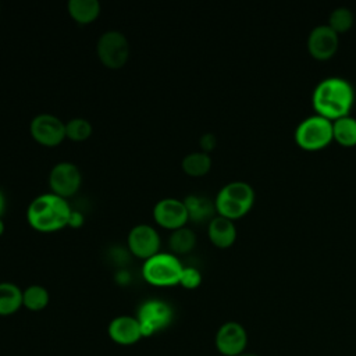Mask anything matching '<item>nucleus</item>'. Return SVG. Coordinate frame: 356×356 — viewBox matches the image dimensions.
Masks as SVG:
<instances>
[{
    "label": "nucleus",
    "mask_w": 356,
    "mask_h": 356,
    "mask_svg": "<svg viewBox=\"0 0 356 356\" xmlns=\"http://www.w3.org/2000/svg\"><path fill=\"white\" fill-rule=\"evenodd\" d=\"M49 299V292L40 285H31L22 291V306L32 312L43 310L47 306Z\"/></svg>",
    "instance_id": "4be33fe9"
},
{
    "label": "nucleus",
    "mask_w": 356,
    "mask_h": 356,
    "mask_svg": "<svg viewBox=\"0 0 356 356\" xmlns=\"http://www.w3.org/2000/svg\"><path fill=\"white\" fill-rule=\"evenodd\" d=\"M210 241L218 248H228L236 239V227L231 218L224 216H214L207 227Z\"/></svg>",
    "instance_id": "2eb2a0df"
},
{
    "label": "nucleus",
    "mask_w": 356,
    "mask_h": 356,
    "mask_svg": "<svg viewBox=\"0 0 356 356\" xmlns=\"http://www.w3.org/2000/svg\"><path fill=\"white\" fill-rule=\"evenodd\" d=\"M4 209H6V199H4L3 192L0 191V218H1L3 213H4Z\"/></svg>",
    "instance_id": "cd10ccee"
},
{
    "label": "nucleus",
    "mask_w": 356,
    "mask_h": 356,
    "mask_svg": "<svg viewBox=\"0 0 356 356\" xmlns=\"http://www.w3.org/2000/svg\"><path fill=\"white\" fill-rule=\"evenodd\" d=\"M110 338L120 345H132L142 338L139 320L131 316H120L108 324Z\"/></svg>",
    "instance_id": "4468645a"
},
{
    "label": "nucleus",
    "mask_w": 356,
    "mask_h": 356,
    "mask_svg": "<svg viewBox=\"0 0 356 356\" xmlns=\"http://www.w3.org/2000/svg\"><path fill=\"white\" fill-rule=\"evenodd\" d=\"M184 203L186 206L189 220H192V221L202 222L204 220H211L214 217L213 216L216 211L214 202H211L210 199H207L204 196L189 195L184 199Z\"/></svg>",
    "instance_id": "dca6fc26"
},
{
    "label": "nucleus",
    "mask_w": 356,
    "mask_h": 356,
    "mask_svg": "<svg viewBox=\"0 0 356 356\" xmlns=\"http://www.w3.org/2000/svg\"><path fill=\"white\" fill-rule=\"evenodd\" d=\"M355 88L343 76H325L312 92V104L317 114L335 120L348 115L355 104Z\"/></svg>",
    "instance_id": "f257e3e1"
},
{
    "label": "nucleus",
    "mask_w": 356,
    "mask_h": 356,
    "mask_svg": "<svg viewBox=\"0 0 356 356\" xmlns=\"http://www.w3.org/2000/svg\"><path fill=\"white\" fill-rule=\"evenodd\" d=\"M184 266L170 253H157L145 260L142 275L146 282L156 286H171L179 284Z\"/></svg>",
    "instance_id": "39448f33"
},
{
    "label": "nucleus",
    "mask_w": 356,
    "mask_h": 356,
    "mask_svg": "<svg viewBox=\"0 0 356 356\" xmlns=\"http://www.w3.org/2000/svg\"><path fill=\"white\" fill-rule=\"evenodd\" d=\"M31 134L33 139L43 146H57L65 136V124L51 114H39L31 122Z\"/></svg>",
    "instance_id": "1a4fd4ad"
},
{
    "label": "nucleus",
    "mask_w": 356,
    "mask_h": 356,
    "mask_svg": "<svg viewBox=\"0 0 356 356\" xmlns=\"http://www.w3.org/2000/svg\"><path fill=\"white\" fill-rule=\"evenodd\" d=\"M211 168V159L206 152H193L184 157L182 170L191 177H202Z\"/></svg>",
    "instance_id": "aec40b11"
},
{
    "label": "nucleus",
    "mask_w": 356,
    "mask_h": 356,
    "mask_svg": "<svg viewBox=\"0 0 356 356\" xmlns=\"http://www.w3.org/2000/svg\"><path fill=\"white\" fill-rule=\"evenodd\" d=\"M306 44L309 53L314 58L327 60L335 54L339 44V36L328 24H318L309 32Z\"/></svg>",
    "instance_id": "9b49d317"
},
{
    "label": "nucleus",
    "mask_w": 356,
    "mask_h": 356,
    "mask_svg": "<svg viewBox=\"0 0 356 356\" xmlns=\"http://www.w3.org/2000/svg\"><path fill=\"white\" fill-rule=\"evenodd\" d=\"M254 203V189L245 181H231L217 193L214 206L220 216L235 220L245 216Z\"/></svg>",
    "instance_id": "7ed1b4c3"
},
{
    "label": "nucleus",
    "mask_w": 356,
    "mask_h": 356,
    "mask_svg": "<svg viewBox=\"0 0 356 356\" xmlns=\"http://www.w3.org/2000/svg\"><path fill=\"white\" fill-rule=\"evenodd\" d=\"M92 134V125L85 118H74L65 124V136L75 142L86 140Z\"/></svg>",
    "instance_id": "b1692460"
},
{
    "label": "nucleus",
    "mask_w": 356,
    "mask_h": 356,
    "mask_svg": "<svg viewBox=\"0 0 356 356\" xmlns=\"http://www.w3.org/2000/svg\"><path fill=\"white\" fill-rule=\"evenodd\" d=\"M154 221L167 229H178L185 227L189 214L184 200L175 197H165L156 203L153 209Z\"/></svg>",
    "instance_id": "f8f14e48"
},
{
    "label": "nucleus",
    "mask_w": 356,
    "mask_h": 356,
    "mask_svg": "<svg viewBox=\"0 0 356 356\" xmlns=\"http://www.w3.org/2000/svg\"><path fill=\"white\" fill-rule=\"evenodd\" d=\"M3 232H4V222H3V220L0 218V236H1Z\"/></svg>",
    "instance_id": "c756f323"
},
{
    "label": "nucleus",
    "mask_w": 356,
    "mask_h": 356,
    "mask_svg": "<svg viewBox=\"0 0 356 356\" xmlns=\"http://www.w3.org/2000/svg\"><path fill=\"white\" fill-rule=\"evenodd\" d=\"M220 356H221V355H220Z\"/></svg>",
    "instance_id": "7c9ffc66"
},
{
    "label": "nucleus",
    "mask_w": 356,
    "mask_h": 356,
    "mask_svg": "<svg viewBox=\"0 0 356 356\" xmlns=\"http://www.w3.org/2000/svg\"><path fill=\"white\" fill-rule=\"evenodd\" d=\"M83 222V217L81 213L78 211H71V216H70V221H68V225H72V227H79L81 224Z\"/></svg>",
    "instance_id": "bb28decb"
},
{
    "label": "nucleus",
    "mask_w": 356,
    "mask_h": 356,
    "mask_svg": "<svg viewBox=\"0 0 356 356\" xmlns=\"http://www.w3.org/2000/svg\"><path fill=\"white\" fill-rule=\"evenodd\" d=\"M97 56L103 65L118 70L125 65L129 57L127 38L118 31H107L97 40Z\"/></svg>",
    "instance_id": "423d86ee"
},
{
    "label": "nucleus",
    "mask_w": 356,
    "mask_h": 356,
    "mask_svg": "<svg viewBox=\"0 0 356 356\" xmlns=\"http://www.w3.org/2000/svg\"><path fill=\"white\" fill-rule=\"evenodd\" d=\"M216 143H217V138H216L214 134L207 132V134H203V136L200 138V146H202L203 152H206V153H207L209 150L214 149Z\"/></svg>",
    "instance_id": "a878e982"
},
{
    "label": "nucleus",
    "mask_w": 356,
    "mask_h": 356,
    "mask_svg": "<svg viewBox=\"0 0 356 356\" xmlns=\"http://www.w3.org/2000/svg\"><path fill=\"white\" fill-rule=\"evenodd\" d=\"M71 211L64 197L54 193H43L31 202L26 217L32 228L40 232H51L68 225Z\"/></svg>",
    "instance_id": "f03ea898"
},
{
    "label": "nucleus",
    "mask_w": 356,
    "mask_h": 356,
    "mask_svg": "<svg viewBox=\"0 0 356 356\" xmlns=\"http://www.w3.org/2000/svg\"><path fill=\"white\" fill-rule=\"evenodd\" d=\"M239 356H260V355H259V353H254V352H248V350H246V352L241 353Z\"/></svg>",
    "instance_id": "c85d7f7f"
},
{
    "label": "nucleus",
    "mask_w": 356,
    "mask_h": 356,
    "mask_svg": "<svg viewBox=\"0 0 356 356\" xmlns=\"http://www.w3.org/2000/svg\"><path fill=\"white\" fill-rule=\"evenodd\" d=\"M81 181L82 177L78 167L68 161L56 164L49 174V185L51 188V193L64 199L76 193L81 186Z\"/></svg>",
    "instance_id": "9d476101"
},
{
    "label": "nucleus",
    "mask_w": 356,
    "mask_h": 356,
    "mask_svg": "<svg viewBox=\"0 0 356 356\" xmlns=\"http://www.w3.org/2000/svg\"><path fill=\"white\" fill-rule=\"evenodd\" d=\"M202 282V274L195 267H184L179 284L186 289H195Z\"/></svg>",
    "instance_id": "393cba45"
},
{
    "label": "nucleus",
    "mask_w": 356,
    "mask_h": 356,
    "mask_svg": "<svg viewBox=\"0 0 356 356\" xmlns=\"http://www.w3.org/2000/svg\"><path fill=\"white\" fill-rule=\"evenodd\" d=\"M334 140L342 146L356 145V117L348 114L332 120Z\"/></svg>",
    "instance_id": "a211bd4d"
},
{
    "label": "nucleus",
    "mask_w": 356,
    "mask_h": 356,
    "mask_svg": "<svg viewBox=\"0 0 356 356\" xmlns=\"http://www.w3.org/2000/svg\"><path fill=\"white\" fill-rule=\"evenodd\" d=\"M168 245L174 253L184 254L191 252L196 245V235L191 228L182 227L178 229H174L170 235Z\"/></svg>",
    "instance_id": "412c9836"
},
{
    "label": "nucleus",
    "mask_w": 356,
    "mask_h": 356,
    "mask_svg": "<svg viewBox=\"0 0 356 356\" xmlns=\"http://www.w3.org/2000/svg\"><path fill=\"white\" fill-rule=\"evenodd\" d=\"M138 320L142 337H150L171 323L172 309L163 300L150 299L140 305L138 310Z\"/></svg>",
    "instance_id": "0eeeda50"
},
{
    "label": "nucleus",
    "mask_w": 356,
    "mask_h": 356,
    "mask_svg": "<svg viewBox=\"0 0 356 356\" xmlns=\"http://www.w3.org/2000/svg\"><path fill=\"white\" fill-rule=\"evenodd\" d=\"M128 248L134 256L147 260L159 253L160 236L157 231L147 224L135 225L128 234Z\"/></svg>",
    "instance_id": "ddd939ff"
},
{
    "label": "nucleus",
    "mask_w": 356,
    "mask_h": 356,
    "mask_svg": "<svg viewBox=\"0 0 356 356\" xmlns=\"http://www.w3.org/2000/svg\"><path fill=\"white\" fill-rule=\"evenodd\" d=\"M355 21V15L353 11L349 7L345 6H339L337 8H334L330 15H328V25L335 31V32H345L348 31Z\"/></svg>",
    "instance_id": "5701e85b"
},
{
    "label": "nucleus",
    "mask_w": 356,
    "mask_h": 356,
    "mask_svg": "<svg viewBox=\"0 0 356 356\" xmlns=\"http://www.w3.org/2000/svg\"><path fill=\"white\" fill-rule=\"evenodd\" d=\"M67 8L78 24H90L100 14V3L97 0H70Z\"/></svg>",
    "instance_id": "f3484780"
},
{
    "label": "nucleus",
    "mask_w": 356,
    "mask_h": 356,
    "mask_svg": "<svg viewBox=\"0 0 356 356\" xmlns=\"http://www.w3.org/2000/svg\"><path fill=\"white\" fill-rule=\"evenodd\" d=\"M22 306V291L11 282H0V316L14 314Z\"/></svg>",
    "instance_id": "6ab92c4d"
},
{
    "label": "nucleus",
    "mask_w": 356,
    "mask_h": 356,
    "mask_svg": "<svg viewBox=\"0 0 356 356\" xmlns=\"http://www.w3.org/2000/svg\"><path fill=\"white\" fill-rule=\"evenodd\" d=\"M248 331L238 321L221 324L216 332L214 343L221 356H239L248 348Z\"/></svg>",
    "instance_id": "6e6552de"
},
{
    "label": "nucleus",
    "mask_w": 356,
    "mask_h": 356,
    "mask_svg": "<svg viewBox=\"0 0 356 356\" xmlns=\"http://www.w3.org/2000/svg\"><path fill=\"white\" fill-rule=\"evenodd\" d=\"M295 142L305 150H318L325 147L332 139V120L317 113L299 121L293 132Z\"/></svg>",
    "instance_id": "20e7f679"
}]
</instances>
